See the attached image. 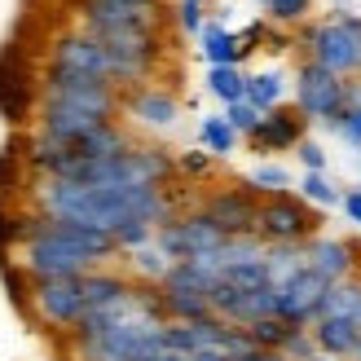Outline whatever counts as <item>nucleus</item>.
<instances>
[{
    "instance_id": "obj_31",
    "label": "nucleus",
    "mask_w": 361,
    "mask_h": 361,
    "mask_svg": "<svg viewBox=\"0 0 361 361\" xmlns=\"http://www.w3.org/2000/svg\"><path fill=\"white\" fill-rule=\"evenodd\" d=\"M13 247H23V212L0 203V260H9Z\"/></svg>"
},
{
    "instance_id": "obj_39",
    "label": "nucleus",
    "mask_w": 361,
    "mask_h": 361,
    "mask_svg": "<svg viewBox=\"0 0 361 361\" xmlns=\"http://www.w3.org/2000/svg\"><path fill=\"white\" fill-rule=\"evenodd\" d=\"M353 322H357V326H361V295H357V304H353V313H348Z\"/></svg>"
},
{
    "instance_id": "obj_34",
    "label": "nucleus",
    "mask_w": 361,
    "mask_h": 361,
    "mask_svg": "<svg viewBox=\"0 0 361 361\" xmlns=\"http://www.w3.org/2000/svg\"><path fill=\"white\" fill-rule=\"evenodd\" d=\"M295 159H300V168L304 172H326V146H322V141H313V137H304L300 146H295Z\"/></svg>"
},
{
    "instance_id": "obj_3",
    "label": "nucleus",
    "mask_w": 361,
    "mask_h": 361,
    "mask_svg": "<svg viewBox=\"0 0 361 361\" xmlns=\"http://www.w3.org/2000/svg\"><path fill=\"white\" fill-rule=\"evenodd\" d=\"M40 97H44V102L75 106V111L97 115V119H115V115L123 111V88L106 84V80L75 75V71H62V66H44V75H40Z\"/></svg>"
},
{
    "instance_id": "obj_8",
    "label": "nucleus",
    "mask_w": 361,
    "mask_h": 361,
    "mask_svg": "<svg viewBox=\"0 0 361 361\" xmlns=\"http://www.w3.org/2000/svg\"><path fill=\"white\" fill-rule=\"evenodd\" d=\"M18 264L31 274V282H44V278H80L88 269H102L88 251H80L75 243L58 238V233H40V238H27L18 247Z\"/></svg>"
},
{
    "instance_id": "obj_32",
    "label": "nucleus",
    "mask_w": 361,
    "mask_h": 361,
    "mask_svg": "<svg viewBox=\"0 0 361 361\" xmlns=\"http://www.w3.org/2000/svg\"><path fill=\"white\" fill-rule=\"evenodd\" d=\"M282 357H286V361H309V357H317L313 331H309V326H295L291 335H286V344H282Z\"/></svg>"
},
{
    "instance_id": "obj_27",
    "label": "nucleus",
    "mask_w": 361,
    "mask_h": 361,
    "mask_svg": "<svg viewBox=\"0 0 361 361\" xmlns=\"http://www.w3.org/2000/svg\"><path fill=\"white\" fill-rule=\"evenodd\" d=\"M247 335H251V344L256 348H269V353H282V344H286V335H291L295 326L286 317H260V322H251V326H243Z\"/></svg>"
},
{
    "instance_id": "obj_13",
    "label": "nucleus",
    "mask_w": 361,
    "mask_h": 361,
    "mask_svg": "<svg viewBox=\"0 0 361 361\" xmlns=\"http://www.w3.org/2000/svg\"><path fill=\"white\" fill-rule=\"evenodd\" d=\"M123 115H128L137 128L168 133L180 119V102H176V93H168L164 84H137V88L123 93Z\"/></svg>"
},
{
    "instance_id": "obj_21",
    "label": "nucleus",
    "mask_w": 361,
    "mask_h": 361,
    "mask_svg": "<svg viewBox=\"0 0 361 361\" xmlns=\"http://www.w3.org/2000/svg\"><path fill=\"white\" fill-rule=\"evenodd\" d=\"M264 269H269V278L286 282L291 274H300V269H309V256H304V243H269L264 247Z\"/></svg>"
},
{
    "instance_id": "obj_15",
    "label": "nucleus",
    "mask_w": 361,
    "mask_h": 361,
    "mask_svg": "<svg viewBox=\"0 0 361 361\" xmlns=\"http://www.w3.org/2000/svg\"><path fill=\"white\" fill-rule=\"evenodd\" d=\"M304 137H309V119L295 106H274V111H264V123L256 128V137H247V141L260 159H274L282 150H295Z\"/></svg>"
},
{
    "instance_id": "obj_30",
    "label": "nucleus",
    "mask_w": 361,
    "mask_h": 361,
    "mask_svg": "<svg viewBox=\"0 0 361 361\" xmlns=\"http://www.w3.org/2000/svg\"><path fill=\"white\" fill-rule=\"evenodd\" d=\"M264 13H269V23H278V27H300L304 18L313 13V0H274Z\"/></svg>"
},
{
    "instance_id": "obj_6",
    "label": "nucleus",
    "mask_w": 361,
    "mask_h": 361,
    "mask_svg": "<svg viewBox=\"0 0 361 361\" xmlns=\"http://www.w3.org/2000/svg\"><path fill=\"white\" fill-rule=\"evenodd\" d=\"M256 233L264 243H309L322 233V207L304 203L300 194H269L260 198V221Z\"/></svg>"
},
{
    "instance_id": "obj_35",
    "label": "nucleus",
    "mask_w": 361,
    "mask_h": 361,
    "mask_svg": "<svg viewBox=\"0 0 361 361\" xmlns=\"http://www.w3.org/2000/svg\"><path fill=\"white\" fill-rule=\"evenodd\" d=\"M176 27L185 35H198L207 23H203V0H176Z\"/></svg>"
},
{
    "instance_id": "obj_7",
    "label": "nucleus",
    "mask_w": 361,
    "mask_h": 361,
    "mask_svg": "<svg viewBox=\"0 0 361 361\" xmlns=\"http://www.w3.org/2000/svg\"><path fill=\"white\" fill-rule=\"evenodd\" d=\"M229 233L212 221V216L198 207V212H176L168 225H159L154 243L164 247V256L176 264V260H198V256H212V251L225 247Z\"/></svg>"
},
{
    "instance_id": "obj_14",
    "label": "nucleus",
    "mask_w": 361,
    "mask_h": 361,
    "mask_svg": "<svg viewBox=\"0 0 361 361\" xmlns=\"http://www.w3.org/2000/svg\"><path fill=\"white\" fill-rule=\"evenodd\" d=\"M203 212L212 216L216 225H221L229 238H243V233H256V221H260V198L251 194L247 185H225V190H216Z\"/></svg>"
},
{
    "instance_id": "obj_2",
    "label": "nucleus",
    "mask_w": 361,
    "mask_h": 361,
    "mask_svg": "<svg viewBox=\"0 0 361 361\" xmlns=\"http://www.w3.org/2000/svg\"><path fill=\"white\" fill-rule=\"evenodd\" d=\"M300 49H304L309 62L353 80L361 71V18L335 13V18H326V23H309L300 31Z\"/></svg>"
},
{
    "instance_id": "obj_20",
    "label": "nucleus",
    "mask_w": 361,
    "mask_h": 361,
    "mask_svg": "<svg viewBox=\"0 0 361 361\" xmlns=\"http://www.w3.org/2000/svg\"><path fill=\"white\" fill-rule=\"evenodd\" d=\"M238 133H233V123L225 115H207L203 123H198V146H203L212 159H229L233 150H238Z\"/></svg>"
},
{
    "instance_id": "obj_37",
    "label": "nucleus",
    "mask_w": 361,
    "mask_h": 361,
    "mask_svg": "<svg viewBox=\"0 0 361 361\" xmlns=\"http://www.w3.org/2000/svg\"><path fill=\"white\" fill-rule=\"evenodd\" d=\"M339 207H344V216H348V221L361 229V185H353V190H344V203H339Z\"/></svg>"
},
{
    "instance_id": "obj_4",
    "label": "nucleus",
    "mask_w": 361,
    "mask_h": 361,
    "mask_svg": "<svg viewBox=\"0 0 361 361\" xmlns=\"http://www.w3.org/2000/svg\"><path fill=\"white\" fill-rule=\"evenodd\" d=\"M40 106V75L27 58L23 44H5L0 49V119L9 128H27Z\"/></svg>"
},
{
    "instance_id": "obj_41",
    "label": "nucleus",
    "mask_w": 361,
    "mask_h": 361,
    "mask_svg": "<svg viewBox=\"0 0 361 361\" xmlns=\"http://www.w3.org/2000/svg\"><path fill=\"white\" fill-rule=\"evenodd\" d=\"M309 361H339V357H331V353H317V357H309Z\"/></svg>"
},
{
    "instance_id": "obj_11",
    "label": "nucleus",
    "mask_w": 361,
    "mask_h": 361,
    "mask_svg": "<svg viewBox=\"0 0 361 361\" xmlns=\"http://www.w3.org/2000/svg\"><path fill=\"white\" fill-rule=\"evenodd\" d=\"M49 66H62V71H75V75L88 80H106L111 84V62H106V44L97 35L80 31H62L58 40L49 44Z\"/></svg>"
},
{
    "instance_id": "obj_36",
    "label": "nucleus",
    "mask_w": 361,
    "mask_h": 361,
    "mask_svg": "<svg viewBox=\"0 0 361 361\" xmlns=\"http://www.w3.org/2000/svg\"><path fill=\"white\" fill-rule=\"evenodd\" d=\"M176 172L207 176V172H212V154H207V150H198V154H194V150H190V154H180V159H176Z\"/></svg>"
},
{
    "instance_id": "obj_17",
    "label": "nucleus",
    "mask_w": 361,
    "mask_h": 361,
    "mask_svg": "<svg viewBox=\"0 0 361 361\" xmlns=\"http://www.w3.org/2000/svg\"><path fill=\"white\" fill-rule=\"evenodd\" d=\"M313 339H317V353H331L339 361H353L357 357V344H361V326L353 317H339V313H322L313 322Z\"/></svg>"
},
{
    "instance_id": "obj_26",
    "label": "nucleus",
    "mask_w": 361,
    "mask_h": 361,
    "mask_svg": "<svg viewBox=\"0 0 361 361\" xmlns=\"http://www.w3.org/2000/svg\"><path fill=\"white\" fill-rule=\"evenodd\" d=\"M300 198L313 203V207H339L344 203V190H339L326 172H300Z\"/></svg>"
},
{
    "instance_id": "obj_24",
    "label": "nucleus",
    "mask_w": 361,
    "mask_h": 361,
    "mask_svg": "<svg viewBox=\"0 0 361 361\" xmlns=\"http://www.w3.org/2000/svg\"><path fill=\"white\" fill-rule=\"evenodd\" d=\"M282 97H286L282 71H251L247 75V102L256 111H274V106H282Z\"/></svg>"
},
{
    "instance_id": "obj_28",
    "label": "nucleus",
    "mask_w": 361,
    "mask_h": 361,
    "mask_svg": "<svg viewBox=\"0 0 361 361\" xmlns=\"http://www.w3.org/2000/svg\"><path fill=\"white\" fill-rule=\"evenodd\" d=\"M23 168H27V159H23V141L0 150V203L23 190Z\"/></svg>"
},
{
    "instance_id": "obj_16",
    "label": "nucleus",
    "mask_w": 361,
    "mask_h": 361,
    "mask_svg": "<svg viewBox=\"0 0 361 361\" xmlns=\"http://www.w3.org/2000/svg\"><path fill=\"white\" fill-rule=\"evenodd\" d=\"M304 256H309V269L326 282H348L361 278V260L357 247L348 238H335V233H317V238L304 243Z\"/></svg>"
},
{
    "instance_id": "obj_40",
    "label": "nucleus",
    "mask_w": 361,
    "mask_h": 361,
    "mask_svg": "<svg viewBox=\"0 0 361 361\" xmlns=\"http://www.w3.org/2000/svg\"><path fill=\"white\" fill-rule=\"evenodd\" d=\"M115 5H159V0H115Z\"/></svg>"
},
{
    "instance_id": "obj_18",
    "label": "nucleus",
    "mask_w": 361,
    "mask_h": 361,
    "mask_svg": "<svg viewBox=\"0 0 361 361\" xmlns=\"http://www.w3.org/2000/svg\"><path fill=\"white\" fill-rule=\"evenodd\" d=\"M80 282H84V304H88V309H102V304L119 300V295L133 286L128 274H119V269H106V264H102V269H88ZM88 309H84V313H88Z\"/></svg>"
},
{
    "instance_id": "obj_43",
    "label": "nucleus",
    "mask_w": 361,
    "mask_h": 361,
    "mask_svg": "<svg viewBox=\"0 0 361 361\" xmlns=\"http://www.w3.org/2000/svg\"><path fill=\"white\" fill-rule=\"evenodd\" d=\"M353 361H361V344H357V357H353Z\"/></svg>"
},
{
    "instance_id": "obj_12",
    "label": "nucleus",
    "mask_w": 361,
    "mask_h": 361,
    "mask_svg": "<svg viewBox=\"0 0 361 361\" xmlns=\"http://www.w3.org/2000/svg\"><path fill=\"white\" fill-rule=\"evenodd\" d=\"M331 282L317 278L313 269H300L286 282H278V317H286L291 326H313L322 317V300H326Z\"/></svg>"
},
{
    "instance_id": "obj_38",
    "label": "nucleus",
    "mask_w": 361,
    "mask_h": 361,
    "mask_svg": "<svg viewBox=\"0 0 361 361\" xmlns=\"http://www.w3.org/2000/svg\"><path fill=\"white\" fill-rule=\"evenodd\" d=\"M238 361H286L282 353H269V348H251L247 357H238Z\"/></svg>"
},
{
    "instance_id": "obj_10",
    "label": "nucleus",
    "mask_w": 361,
    "mask_h": 361,
    "mask_svg": "<svg viewBox=\"0 0 361 361\" xmlns=\"http://www.w3.org/2000/svg\"><path fill=\"white\" fill-rule=\"evenodd\" d=\"M84 278V274H80ZM80 278H44L31 286V317H40L53 331H75V322L84 317V282Z\"/></svg>"
},
{
    "instance_id": "obj_33",
    "label": "nucleus",
    "mask_w": 361,
    "mask_h": 361,
    "mask_svg": "<svg viewBox=\"0 0 361 361\" xmlns=\"http://www.w3.org/2000/svg\"><path fill=\"white\" fill-rule=\"evenodd\" d=\"M339 141H344V146H353V150H361V102L357 106H348L344 115H339V123L331 128Z\"/></svg>"
},
{
    "instance_id": "obj_19",
    "label": "nucleus",
    "mask_w": 361,
    "mask_h": 361,
    "mask_svg": "<svg viewBox=\"0 0 361 361\" xmlns=\"http://www.w3.org/2000/svg\"><path fill=\"white\" fill-rule=\"evenodd\" d=\"M198 49H203V58L212 66H238V58H243V40L221 23H207L198 31Z\"/></svg>"
},
{
    "instance_id": "obj_1",
    "label": "nucleus",
    "mask_w": 361,
    "mask_h": 361,
    "mask_svg": "<svg viewBox=\"0 0 361 361\" xmlns=\"http://www.w3.org/2000/svg\"><path fill=\"white\" fill-rule=\"evenodd\" d=\"M31 203L49 216H62V221H75L102 233H119L123 225L159 229L176 216L168 185H80V180L66 176H35Z\"/></svg>"
},
{
    "instance_id": "obj_44",
    "label": "nucleus",
    "mask_w": 361,
    "mask_h": 361,
    "mask_svg": "<svg viewBox=\"0 0 361 361\" xmlns=\"http://www.w3.org/2000/svg\"><path fill=\"white\" fill-rule=\"evenodd\" d=\"M357 80H361V71H357Z\"/></svg>"
},
{
    "instance_id": "obj_25",
    "label": "nucleus",
    "mask_w": 361,
    "mask_h": 361,
    "mask_svg": "<svg viewBox=\"0 0 361 361\" xmlns=\"http://www.w3.org/2000/svg\"><path fill=\"white\" fill-rule=\"evenodd\" d=\"M207 93L221 97L225 106L243 102V97H247V71H243V66H212V71H207Z\"/></svg>"
},
{
    "instance_id": "obj_9",
    "label": "nucleus",
    "mask_w": 361,
    "mask_h": 361,
    "mask_svg": "<svg viewBox=\"0 0 361 361\" xmlns=\"http://www.w3.org/2000/svg\"><path fill=\"white\" fill-rule=\"evenodd\" d=\"M212 274H203L198 264L190 260H176L168 269V278L159 282V300H164V313L168 322H194V317H207L212 313Z\"/></svg>"
},
{
    "instance_id": "obj_42",
    "label": "nucleus",
    "mask_w": 361,
    "mask_h": 361,
    "mask_svg": "<svg viewBox=\"0 0 361 361\" xmlns=\"http://www.w3.org/2000/svg\"><path fill=\"white\" fill-rule=\"evenodd\" d=\"M256 5H260V9H269V5H274V0H256Z\"/></svg>"
},
{
    "instance_id": "obj_5",
    "label": "nucleus",
    "mask_w": 361,
    "mask_h": 361,
    "mask_svg": "<svg viewBox=\"0 0 361 361\" xmlns=\"http://www.w3.org/2000/svg\"><path fill=\"white\" fill-rule=\"evenodd\" d=\"M295 111L309 119V123L335 128L339 115L348 111V80L304 58L295 66Z\"/></svg>"
},
{
    "instance_id": "obj_23",
    "label": "nucleus",
    "mask_w": 361,
    "mask_h": 361,
    "mask_svg": "<svg viewBox=\"0 0 361 361\" xmlns=\"http://www.w3.org/2000/svg\"><path fill=\"white\" fill-rule=\"evenodd\" d=\"M243 185H247L251 194H256V198H269V194H286V190L295 185V176L286 172L282 164H274V159H260V164L247 172Z\"/></svg>"
},
{
    "instance_id": "obj_22",
    "label": "nucleus",
    "mask_w": 361,
    "mask_h": 361,
    "mask_svg": "<svg viewBox=\"0 0 361 361\" xmlns=\"http://www.w3.org/2000/svg\"><path fill=\"white\" fill-rule=\"evenodd\" d=\"M168 269H172V260L164 256V247H159V243H146V247L128 251V278H137V282L159 286V282L168 278Z\"/></svg>"
},
{
    "instance_id": "obj_29",
    "label": "nucleus",
    "mask_w": 361,
    "mask_h": 361,
    "mask_svg": "<svg viewBox=\"0 0 361 361\" xmlns=\"http://www.w3.org/2000/svg\"><path fill=\"white\" fill-rule=\"evenodd\" d=\"M225 119L233 123V133H238V137H256V128L264 123V111H256V106H251V102L243 97V102L225 106Z\"/></svg>"
}]
</instances>
